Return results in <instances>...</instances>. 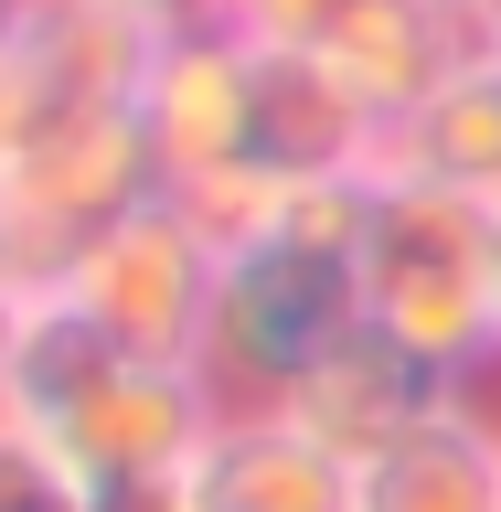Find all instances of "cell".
Wrapping results in <instances>:
<instances>
[{"instance_id":"17","label":"cell","mask_w":501,"mask_h":512,"mask_svg":"<svg viewBox=\"0 0 501 512\" xmlns=\"http://www.w3.org/2000/svg\"><path fill=\"white\" fill-rule=\"evenodd\" d=\"M118 11H139L150 32H214V22H235V0H118Z\"/></svg>"},{"instance_id":"18","label":"cell","mask_w":501,"mask_h":512,"mask_svg":"<svg viewBox=\"0 0 501 512\" xmlns=\"http://www.w3.org/2000/svg\"><path fill=\"white\" fill-rule=\"evenodd\" d=\"M22 320H32V288L0 267V374H11V352H22Z\"/></svg>"},{"instance_id":"16","label":"cell","mask_w":501,"mask_h":512,"mask_svg":"<svg viewBox=\"0 0 501 512\" xmlns=\"http://www.w3.org/2000/svg\"><path fill=\"white\" fill-rule=\"evenodd\" d=\"M374 0H235V32L246 43H278V54H320L342 22H363Z\"/></svg>"},{"instance_id":"7","label":"cell","mask_w":501,"mask_h":512,"mask_svg":"<svg viewBox=\"0 0 501 512\" xmlns=\"http://www.w3.org/2000/svg\"><path fill=\"white\" fill-rule=\"evenodd\" d=\"M246 118H256V43L235 22L214 32H160L150 75H139V128H150L160 192L224 182L246 171Z\"/></svg>"},{"instance_id":"20","label":"cell","mask_w":501,"mask_h":512,"mask_svg":"<svg viewBox=\"0 0 501 512\" xmlns=\"http://www.w3.org/2000/svg\"><path fill=\"white\" fill-rule=\"evenodd\" d=\"M491 310H501V192H491Z\"/></svg>"},{"instance_id":"4","label":"cell","mask_w":501,"mask_h":512,"mask_svg":"<svg viewBox=\"0 0 501 512\" xmlns=\"http://www.w3.org/2000/svg\"><path fill=\"white\" fill-rule=\"evenodd\" d=\"M214 288H224V246L171 192H150L128 224H107L54 278V299H75V310L118 352H139V363H192V352H203V320H214Z\"/></svg>"},{"instance_id":"9","label":"cell","mask_w":501,"mask_h":512,"mask_svg":"<svg viewBox=\"0 0 501 512\" xmlns=\"http://www.w3.org/2000/svg\"><path fill=\"white\" fill-rule=\"evenodd\" d=\"M384 160V128L342 96V75L320 54H278L256 43V118H246V171L267 182H352Z\"/></svg>"},{"instance_id":"3","label":"cell","mask_w":501,"mask_h":512,"mask_svg":"<svg viewBox=\"0 0 501 512\" xmlns=\"http://www.w3.org/2000/svg\"><path fill=\"white\" fill-rule=\"evenodd\" d=\"M150 192H160V160H150L139 107H96V118H75V128H54V139L0 160V267L22 288H54Z\"/></svg>"},{"instance_id":"19","label":"cell","mask_w":501,"mask_h":512,"mask_svg":"<svg viewBox=\"0 0 501 512\" xmlns=\"http://www.w3.org/2000/svg\"><path fill=\"white\" fill-rule=\"evenodd\" d=\"M438 11L470 32V43H501V0H438Z\"/></svg>"},{"instance_id":"13","label":"cell","mask_w":501,"mask_h":512,"mask_svg":"<svg viewBox=\"0 0 501 512\" xmlns=\"http://www.w3.org/2000/svg\"><path fill=\"white\" fill-rule=\"evenodd\" d=\"M459 54H470V32L448 22L438 0H374L363 22H342L331 43H320V64L342 75V96L374 128H395L406 107H427V86H438Z\"/></svg>"},{"instance_id":"6","label":"cell","mask_w":501,"mask_h":512,"mask_svg":"<svg viewBox=\"0 0 501 512\" xmlns=\"http://www.w3.org/2000/svg\"><path fill=\"white\" fill-rule=\"evenodd\" d=\"M224 395L203 384V363H118L96 384V406L54 438V459L86 480L96 512H150L171 502V480L203 438H214Z\"/></svg>"},{"instance_id":"12","label":"cell","mask_w":501,"mask_h":512,"mask_svg":"<svg viewBox=\"0 0 501 512\" xmlns=\"http://www.w3.org/2000/svg\"><path fill=\"white\" fill-rule=\"evenodd\" d=\"M374 171H406V182H448V192H501V43H470L448 64L427 107L384 128V160Z\"/></svg>"},{"instance_id":"2","label":"cell","mask_w":501,"mask_h":512,"mask_svg":"<svg viewBox=\"0 0 501 512\" xmlns=\"http://www.w3.org/2000/svg\"><path fill=\"white\" fill-rule=\"evenodd\" d=\"M363 320V267L299 235H256L224 256L214 320H203V384L224 406H288V384Z\"/></svg>"},{"instance_id":"8","label":"cell","mask_w":501,"mask_h":512,"mask_svg":"<svg viewBox=\"0 0 501 512\" xmlns=\"http://www.w3.org/2000/svg\"><path fill=\"white\" fill-rule=\"evenodd\" d=\"M171 512H352V459L278 406H224L171 480Z\"/></svg>"},{"instance_id":"15","label":"cell","mask_w":501,"mask_h":512,"mask_svg":"<svg viewBox=\"0 0 501 512\" xmlns=\"http://www.w3.org/2000/svg\"><path fill=\"white\" fill-rule=\"evenodd\" d=\"M0 512H96L86 480L64 470V459L32 438L22 416H0Z\"/></svg>"},{"instance_id":"21","label":"cell","mask_w":501,"mask_h":512,"mask_svg":"<svg viewBox=\"0 0 501 512\" xmlns=\"http://www.w3.org/2000/svg\"><path fill=\"white\" fill-rule=\"evenodd\" d=\"M11 11H22V0H0V43H11Z\"/></svg>"},{"instance_id":"11","label":"cell","mask_w":501,"mask_h":512,"mask_svg":"<svg viewBox=\"0 0 501 512\" xmlns=\"http://www.w3.org/2000/svg\"><path fill=\"white\" fill-rule=\"evenodd\" d=\"M352 512H501V416L448 384L406 438L352 470Z\"/></svg>"},{"instance_id":"14","label":"cell","mask_w":501,"mask_h":512,"mask_svg":"<svg viewBox=\"0 0 501 512\" xmlns=\"http://www.w3.org/2000/svg\"><path fill=\"white\" fill-rule=\"evenodd\" d=\"M118 363H139V352H118L107 331H96L75 299H54V288H32V320H22V352H11V374H0V416H22L32 438L54 448L75 416L96 406V384L118 374Z\"/></svg>"},{"instance_id":"5","label":"cell","mask_w":501,"mask_h":512,"mask_svg":"<svg viewBox=\"0 0 501 512\" xmlns=\"http://www.w3.org/2000/svg\"><path fill=\"white\" fill-rule=\"evenodd\" d=\"M160 32L118 0H22L11 43H0V160L96 118V107H139Z\"/></svg>"},{"instance_id":"10","label":"cell","mask_w":501,"mask_h":512,"mask_svg":"<svg viewBox=\"0 0 501 512\" xmlns=\"http://www.w3.org/2000/svg\"><path fill=\"white\" fill-rule=\"evenodd\" d=\"M438 395H448V384L427 374L416 352H395L374 320H352L342 342H331L310 374L288 384V406H278V416H299V427H310L331 459H352V470H363V459H374L384 438H406V427L438 406Z\"/></svg>"},{"instance_id":"1","label":"cell","mask_w":501,"mask_h":512,"mask_svg":"<svg viewBox=\"0 0 501 512\" xmlns=\"http://www.w3.org/2000/svg\"><path fill=\"white\" fill-rule=\"evenodd\" d=\"M363 320L395 352H416L438 384H480L501 363L491 310V203L448 182L374 171V224H363Z\"/></svg>"}]
</instances>
